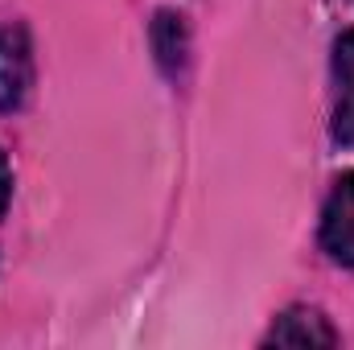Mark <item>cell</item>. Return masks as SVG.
<instances>
[{"label":"cell","instance_id":"cell-3","mask_svg":"<svg viewBox=\"0 0 354 350\" xmlns=\"http://www.w3.org/2000/svg\"><path fill=\"white\" fill-rule=\"evenodd\" d=\"M264 347H338V330L326 322L322 309L292 305L272 322V330L264 334Z\"/></svg>","mask_w":354,"mask_h":350},{"label":"cell","instance_id":"cell-1","mask_svg":"<svg viewBox=\"0 0 354 350\" xmlns=\"http://www.w3.org/2000/svg\"><path fill=\"white\" fill-rule=\"evenodd\" d=\"M33 91V42L21 21L0 29V111L25 107Z\"/></svg>","mask_w":354,"mask_h":350},{"label":"cell","instance_id":"cell-6","mask_svg":"<svg viewBox=\"0 0 354 350\" xmlns=\"http://www.w3.org/2000/svg\"><path fill=\"white\" fill-rule=\"evenodd\" d=\"M8 198H12V174H8V161H4V153H0V219H4V210H8Z\"/></svg>","mask_w":354,"mask_h":350},{"label":"cell","instance_id":"cell-5","mask_svg":"<svg viewBox=\"0 0 354 350\" xmlns=\"http://www.w3.org/2000/svg\"><path fill=\"white\" fill-rule=\"evenodd\" d=\"M153 54H157V66L177 79L185 71V58H189V29H185V17L174 8H161L157 21H153Z\"/></svg>","mask_w":354,"mask_h":350},{"label":"cell","instance_id":"cell-2","mask_svg":"<svg viewBox=\"0 0 354 350\" xmlns=\"http://www.w3.org/2000/svg\"><path fill=\"white\" fill-rule=\"evenodd\" d=\"M322 252L342 268H354V169L330 185L322 206Z\"/></svg>","mask_w":354,"mask_h":350},{"label":"cell","instance_id":"cell-4","mask_svg":"<svg viewBox=\"0 0 354 350\" xmlns=\"http://www.w3.org/2000/svg\"><path fill=\"white\" fill-rule=\"evenodd\" d=\"M334 140L354 149V29L334 42Z\"/></svg>","mask_w":354,"mask_h":350}]
</instances>
